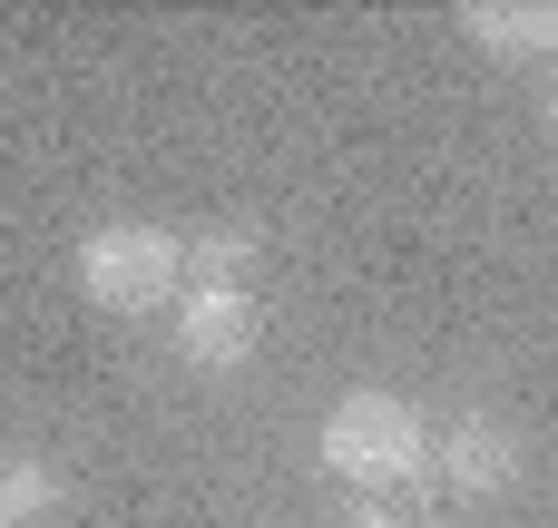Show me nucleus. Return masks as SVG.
Here are the masks:
<instances>
[{
  "instance_id": "nucleus-5",
  "label": "nucleus",
  "mask_w": 558,
  "mask_h": 528,
  "mask_svg": "<svg viewBox=\"0 0 558 528\" xmlns=\"http://www.w3.org/2000/svg\"><path fill=\"white\" fill-rule=\"evenodd\" d=\"M461 29L490 59H539V49H558V0H471Z\"/></svg>"
},
{
  "instance_id": "nucleus-2",
  "label": "nucleus",
  "mask_w": 558,
  "mask_h": 528,
  "mask_svg": "<svg viewBox=\"0 0 558 528\" xmlns=\"http://www.w3.org/2000/svg\"><path fill=\"white\" fill-rule=\"evenodd\" d=\"M78 284L98 314H157L167 294H186V235L167 225H98L78 245Z\"/></svg>"
},
{
  "instance_id": "nucleus-9",
  "label": "nucleus",
  "mask_w": 558,
  "mask_h": 528,
  "mask_svg": "<svg viewBox=\"0 0 558 528\" xmlns=\"http://www.w3.org/2000/svg\"><path fill=\"white\" fill-rule=\"evenodd\" d=\"M549 137H558V78H549Z\"/></svg>"
},
{
  "instance_id": "nucleus-1",
  "label": "nucleus",
  "mask_w": 558,
  "mask_h": 528,
  "mask_svg": "<svg viewBox=\"0 0 558 528\" xmlns=\"http://www.w3.org/2000/svg\"><path fill=\"white\" fill-rule=\"evenodd\" d=\"M324 470L343 480V490H412L422 470H432V431H422V412L402 402V392H353V402H333V421H324Z\"/></svg>"
},
{
  "instance_id": "nucleus-7",
  "label": "nucleus",
  "mask_w": 558,
  "mask_h": 528,
  "mask_svg": "<svg viewBox=\"0 0 558 528\" xmlns=\"http://www.w3.org/2000/svg\"><path fill=\"white\" fill-rule=\"evenodd\" d=\"M59 500H69L59 461H29V451H20V461H0V519H10V528H39Z\"/></svg>"
},
{
  "instance_id": "nucleus-3",
  "label": "nucleus",
  "mask_w": 558,
  "mask_h": 528,
  "mask_svg": "<svg viewBox=\"0 0 558 528\" xmlns=\"http://www.w3.org/2000/svg\"><path fill=\"white\" fill-rule=\"evenodd\" d=\"M177 353L196 372H245L255 363V294H177Z\"/></svg>"
},
{
  "instance_id": "nucleus-6",
  "label": "nucleus",
  "mask_w": 558,
  "mask_h": 528,
  "mask_svg": "<svg viewBox=\"0 0 558 528\" xmlns=\"http://www.w3.org/2000/svg\"><path fill=\"white\" fill-rule=\"evenodd\" d=\"M245 274H255V235H245V225L186 235V284H196V294H245Z\"/></svg>"
},
{
  "instance_id": "nucleus-4",
  "label": "nucleus",
  "mask_w": 558,
  "mask_h": 528,
  "mask_svg": "<svg viewBox=\"0 0 558 528\" xmlns=\"http://www.w3.org/2000/svg\"><path fill=\"white\" fill-rule=\"evenodd\" d=\"M441 480H451L461 500H500V490L520 480V431L490 421V412L451 421V431H441Z\"/></svg>"
},
{
  "instance_id": "nucleus-8",
  "label": "nucleus",
  "mask_w": 558,
  "mask_h": 528,
  "mask_svg": "<svg viewBox=\"0 0 558 528\" xmlns=\"http://www.w3.org/2000/svg\"><path fill=\"white\" fill-rule=\"evenodd\" d=\"M353 528H412V519H392V509H363V519H353Z\"/></svg>"
}]
</instances>
